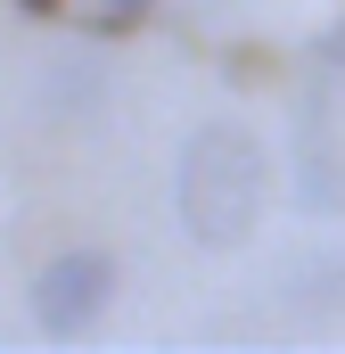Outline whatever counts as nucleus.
<instances>
[{
  "label": "nucleus",
  "mask_w": 345,
  "mask_h": 354,
  "mask_svg": "<svg viewBox=\"0 0 345 354\" xmlns=\"http://www.w3.org/2000/svg\"><path fill=\"white\" fill-rule=\"evenodd\" d=\"M263 206H271V157H263V140L239 115H206L181 140V157H172V214H181V231L206 256H230V248L255 239Z\"/></svg>",
  "instance_id": "f257e3e1"
},
{
  "label": "nucleus",
  "mask_w": 345,
  "mask_h": 354,
  "mask_svg": "<svg viewBox=\"0 0 345 354\" xmlns=\"http://www.w3.org/2000/svg\"><path fill=\"white\" fill-rule=\"evenodd\" d=\"M107 297H115V256L107 248H66V256H50V264L33 272V322L50 330V338H83L90 322L107 313Z\"/></svg>",
  "instance_id": "f03ea898"
},
{
  "label": "nucleus",
  "mask_w": 345,
  "mask_h": 354,
  "mask_svg": "<svg viewBox=\"0 0 345 354\" xmlns=\"http://www.w3.org/2000/svg\"><path fill=\"white\" fill-rule=\"evenodd\" d=\"M296 198H304L313 214H329V206L345 198V181H337V165H329V149H321V140L296 157Z\"/></svg>",
  "instance_id": "7ed1b4c3"
},
{
  "label": "nucleus",
  "mask_w": 345,
  "mask_h": 354,
  "mask_svg": "<svg viewBox=\"0 0 345 354\" xmlns=\"http://www.w3.org/2000/svg\"><path fill=\"white\" fill-rule=\"evenodd\" d=\"M304 58H313V66H329V75H345V25L313 33V41H304Z\"/></svg>",
  "instance_id": "20e7f679"
},
{
  "label": "nucleus",
  "mask_w": 345,
  "mask_h": 354,
  "mask_svg": "<svg viewBox=\"0 0 345 354\" xmlns=\"http://www.w3.org/2000/svg\"><path fill=\"white\" fill-rule=\"evenodd\" d=\"M157 0H99V17H107V33H132L140 17H148Z\"/></svg>",
  "instance_id": "39448f33"
},
{
  "label": "nucleus",
  "mask_w": 345,
  "mask_h": 354,
  "mask_svg": "<svg viewBox=\"0 0 345 354\" xmlns=\"http://www.w3.org/2000/svg\"><path fill=\"white\" fill-rule=\"evenodd\" d=\"M17 8H25V17H50V8H58V0H17Z\"/></svg>",
  "instance_id": "423d86ee"
}]
</instances>
